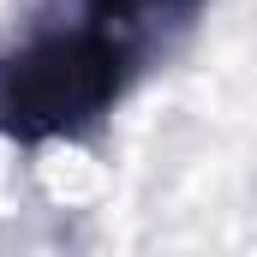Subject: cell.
I'll use <instances>...</instances> for the list:
<instances>
[{
	"instance_id": "obj_2",
	"label": "cell",
	"mask_w": 257,
	"mask_h": 257,
	"mask_svg": "<svg viewBox=\"0 0 257 257\" xmlns=\"http://www.w3.org/2000/svg\"><path fill=\"white\" fill-rule=\"evenodd\" d=\"M203 6L209 0H42V12H60L72 24L102 30L108 42H120L126 54H138L150 72L168 54L186 48V36L203 18Z\"/></svg>"
},
{
	"instance_id": "obj_1",
	"label": "cell",
	"mask_w": 257,
	"mask_h": 257,
	"mask_svg": "<svg viewBox=\"0 0 257 257\" xmlns=\"http://www.w3.org/2000/svg\"><path fill=\"white\" fill-rule=\"evenodd\" d=\"M144 78L150 66L120 42L36 6L24 36L0 48V138L24 150L90 144Z\"/></svg>"
}]
</instances>
